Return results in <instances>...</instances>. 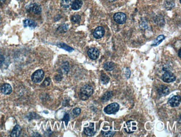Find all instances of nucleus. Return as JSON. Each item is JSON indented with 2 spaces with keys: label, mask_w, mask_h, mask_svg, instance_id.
I'll list each match as a JSON object with an SVG mask.
<instances>
[{
  "label": "nucleus",
  "mask_w": 181,
  "mask_h": 137,
  "mask_svg": "<svg viewBox=\"0 0 181 137\" xmlns=\"http://www.w3.org/2000/svg\"><path fill=\"white\" fill-rule=\"evenodd\" d=\"M93 93V89L92 87L86 84L80 90V98L83 101L87 100Z\"/></svg>",
  "instance_id": "f257e3e1"
},
{
  "label": "nucleus",
  "mask_w": 181,
  "mask_h": 137,
  "mask_svg": "<svg viewBox=\"0 0 181 137\" xmlns=\"http://www.w3.org/2000/svg\"><path fill=\"white\" fill-rule=\"evenodd\" d=\"M120 106L117 103H113L108 105L104 109L105 113L108 114H115L119 109Z\"/></svg>",
  "instance_id": "f03ea898"
},
{
  "label": "nucleus",
  "mask_w": 181,
  "mask_h": 137,
  "mask_svg": "<svg viewBox=\"0 0 181 137\" xmlns=\"http://www.w3.org/2000/svg\"><path fill=\"white\" fill-rule=\"evenodd\" d=\"M44 77V72L41 69L35 71L31 76V79L34 83H39L43 80Z\"/></svg>",
  "instance_id": "7ed1b4c3"
},
{
  "label": "nucleus",
  "mask_w": 181,
  "mask_h": 137,
  "mask_svg": "<svg viewBox=\"0 0 181 137\" xmlns=\"http://www.w3.org/2000/svg\"><path fill=\"white\" fill-rule=\"evenodd\" d=\"M113 18L114 20L116 23L122 24L125 22L126 20V16L123 12H118L114 14Z\"/></svg>",
  "instance_id": "20e7f679"
},
{
  "label": "nucleus",
  "mask_w": 181,
  "mask_h": 137,
  "mask_svg": "<svg viewBox=\"0 0 181 137\" xmlns=\"http://www.w3.org/2000/svg\"><path fill=\"white\" fill-rule=\"evenodd\" d=\"M162 79L163 80V82L166 83H171L176 80V77L171 72H166L163 74L162 77Z\"/></svg>",
  "instance_id": "39448f33"
},
{
  "label": "nucleus",
  "mask_w": 181,
  "mask_h": 137,
  "mask_svg": "<svg viewBox=\"0 0 181 137\" xmlns=\"http://www.w3.org/2000/svg\"><path fill=\"white\" fill-rule=\"evenodd\" d=\"M136 122H134L133 121H128L126 123V128H125V130L129 134L132 133L136 130L137 128L136 126Z\"/></svg>",
  "instance_id": "423d86ee"
},
{
  "label": "nucleus",
  "mask_w": 181,
  "mask_h": 137,
  "mask_svg": "<svg viewBox=\"0 0 181 137\" xmlns=\"http://www.w3.org/2000/svg\"><path fill=\"white\" fill-rule=\"evenodd\" d=\"M104 34H105V30L101 26H99L96 28L93 32V36L94 38H95L96 39L101 38L103 37Z\"/></svg>",
  "instance_id": "0eeeda50"
},
{
  "label": "nucleus",
  "mask_w": 181,
  "mask_h": 137,
  "mask_svg": "<svg viewBox=\"0 0 181 137\" xmlns=\"http://www.w3.org/2000/svg\"><path fill=\"white\" fill-rule=\"evenodd\" d=\"M88 55L91 59H96L99 56V51L96 48H91L88 51Z\"/></svg>",
  "instance_id": "6e6552de"
},
{
  "label": "nucleus",
  "mask_w": 181,
  "mask_h": 137,
  "mask_svg": "<svg viewBox=\"0 0 181 137\" xmlns=\"http://www.w3.org/2000/svg\"><path fill=\"white\" fill-rule=\"evenodd\" d=\"M181 102V98L178 96H173L168 101V104L172 107H178Z\"/></svg>",
  "instance_id": "1a4fd4ad"
},
{
  "label": "nucleus",
  "mask_w": 181,
  "mask_h": 137,
  "mask_svg": "<svg viewBox=\"0 0 181 137\" xmlns=\"http://www.w3.org/2000/svg\"><path fill=\"white\" fill-rule=\"evenodd\" d=\"M27 10L29 12H31L34 13V14H40L41 12V7L40 5L36 3H34V4H31V5L29 6Z\"/></svg>",
  "instance_id": "9d476101"
},
{
  "label": "nucleus",
  "mask_w": 181,
  "mask_h": 137,
  "mask_svg": "<svg viewBox=\"0 0 181 137\" xmlns=\"http://www.w3.org/2000/svg\"><path fill=\"white\" fill-rule=\"evenodd\" d=\"M157 92L160 96H166L170 93L169 88L163 85H162L159 87Z\"/></svg>",
  "instance_id": "9b49d317"
},
{
  "label": "nucleus",
  "mask_w": 181,
  "mask_h": 137,
  "mask_svg": "<svg viewBox=\"0 0 181 137\" xmlns=\"http://www.w3.org/2000/svg\"><path fill=\"white\" fill-rule=\"evenodd\" d=\"M11 86L7 83L3 84L1 87V91L4 94H10L12 92Z\"/></svg>",
  "instance_id": "f8f14e48"
},
{
  "label": "nucleus",
  "mask_w": 181,
  "mask_h": 137,
  "mask_svg": "<svg viewBox=\"0 0 181 137\" xmlns=\"http://www.w3.org/2000/svg\"><path fill=\"white\" fill-rule=\"evenodd\" d=\"M84 133L88 136H92L94 134V123H90L89 127L84 128Z\"/></svg>",
  "instance_id": "ddd939ff"
},
{
  "label": "nucleus",
  "mask_w": 181,
  "mask_h": 137,
  "mask_svg": "<svg viewBox=\"0 0 181 137\" xmlns=\"http://www.w3.org/2000/svg\"><path fill=\"white\" fill-rule=\"evenodd\" d=\"M83 6V1L81 0H75L73 2L71 8L74 10H78Z\"/></svg>",
  "instance_id": "4468645a"
},
{
  "label": "nucleus",
  "mask_w": 181,
  "mask_h": 137,
  "mask_svg": "<svg viewBox=\"0 0 181 137\" xmlns=\"http://www.w3.org/2000/svg\"><path fill=\"white\" fill-rule=\"evenodd\" d=\"M21 132V128L19 125H16L14 127L12 131L11 136L12 137H19Z\"/></svg>",
  "instance_id": "2eb2a0df"
},
{
  "label": "nucleus",
  "mask_w": 181,
  "mask_h": 137,
  "mask_svg": "<svg viewBox=\"0 0 181 137\" xmlns=\"http://www.w3.org/2000/svg\"><path fill=\"white\" fill-rule=\"evenodd\" d=\"M23 25H24L25 27H30L32 28H34L36 27L37 24L32 20L27 19L23 21Z\"/></svg>",
  "instance_id": "dca6fc26"
},
{
  "label": "nucleus",
  "mask_w": 181,
  "mask_h": 137,
  "mask_svg": "<svg viewBox=\"0 0 181 137\" xmlns=\"http://www.w3.org/2000/svg\"><path fill=\"white\" fill-rule=\"evenodd\" d=\"M115 68V64L112 62H108L104 63V68L107 71H112Z\"/></svg>",
  "instance_id": "f3484780"
},
{
  "label": "nucleus",
  "mask_w": 181,
  "mask_h": 137,
  "mask_svg": "<svg viewBox=\"0 0 181 137\" xmlns=\"http://www.w3.org/2000/svg\"><path fill=\"white\" fill-rule=\"evenodd\" d=\"M113 97V92L111 91L106 92L102 97V100L103 102L108 101Z\"/></svg>",
  "instance_id": "a211bd4d"
},
{
  "label": "nucleus",
  "mask_w": 181,
  "mask_h": 137,
  "mask_svg": "<svg viewBox=\"0 0 181 137\" xmlns=\"http://www.w3.org/2000/svg\"><path fill=\"white\" fill-rule=\"evenodd\" d=\"M73 2V0H62L61 2V6L63 8L67 9L71 6Z\"/></svg>",
  "instance_id": "6ab92c4d"
},
{
  "label": "nucleus",
  "mask_w": 181,
  "mask_h": 137,
  "mask_svg": "<svg viewBox=\"0 0 181 137\" xmlns=\"http://www.w3.org/2000/svg\"><path fill=\"white\" fill-rule=\"evenodd\" d=\"M165 38V37L164 35H159L158 37L157 38V39L155 40L154 43L152 45L153 46H157L159 45L162 41Z\"/></svg>",
  "instance_id": "aec40b11"
},
{
  "label": "nucleus",
  "mask_w": 181,
  "mask_h": 137,
  "mask_svg": "<svg viewBox=\"0 0 181 137\" xmlns=\"http://www.w3.org/2000/svg\"><path fill=\"white\" fill-rule=\"evenodd\" d=\"M100 80L104 84H106L109 83L110 80V78L105 74H102L100 77Z\"/></svg>",
  "instance_id": "412c9836"
},
{
  "label": "nucleus",
  "mask_w": 181,
  "mask_h": 137,
  "mask_svg": "<svg viewBox=\"0 0 181 137\" xmlns=\"http://www.w3.org/2000/svg\"><path fill=\"white\" fill-rule=\"evenodd\" d=\"M57 46L59 47L60 48L64 49L66 51H68L69 52H71V51H74L73 48H72L70 46H68V45H65L64 43H59V44L57 45Z\"/></svg>",
  "instance_id": "4be33fe9"
},
{
  "label": "nucleus",
  "mask_w": 181,
  "mask_h": 137,
  "mask_svg": "<svg viewBox=\"0 0 181 137\" xmlns=\"http://www.w3.org/2000/svg\"><path fill=\"white\" fill-rule=\"evenodd\" d=\"M62 69L64 70L65 73H68L69 70V65L68 62H66L64 63L62 65Z\"/></svg>",
  "instance_id": "5701e85b"
},
{
  "label": "nucleus",
  "mask_w": 181,
  "mask_h": 137,
  "mask_svg": "<svg viewBox=\"0 0 181 137\" xmlns=\"http://www.w3.org/2000/svg\"><path fill=\"white\" fill-rule=\"evenodd\" d=\"M80 19H81V17L79 15H74L71 17V21L74 23H77L79 22Z\"/></svg>",
  "instance_id": "b1692460"
},
{
  "label": "nucleus",
  "mask_w": 181,
  "mask_h": 137,
  "mask_svg": "<svg viewBox=\"0 0 181 137\" xmlns=\"http://www.w3.org/2000/svg\"><path fill=\"white\" fill-rule=\"evenodd\" d=\"M102 135L104 137H113L114 134V132L112 131H108L106 132H102Z\"/></svg>",
  "instance_id": "393cba45"
},
{
  "label": "nucleus",
  "mask_w": 181,
  "mask_h": 137,
  "mask_svg": "<svg viewBox=\"0 0 181 137\" xmlns=\"http://www.w3.org/2000/svg\"><path fill=\"white\" fill-rule=\"evenodd\" d=\"M51 83V80L50 78H46L45 80H44V81L43 82L41 86L42 87H47L48 86H49V84H50Z\"/></svg>",
  "instance_id": "a878e982"
},
{
  "label": "nucleus",
  "mask_w": 181,
  "mask_h": 137,
  "mask_svg": "<svg viewBox=\"0 0 181 137\" xmlns=\"http://www.w3.org/2000/svg\"><path fill=\"white\" fill-rule=\"evenodd\" d=\"M68 30V26L67 24H64L61 26H60L59 28V30L61 32H66Z\"/></svg>",
  "instance_id": "bb28decb"
},
{
  "label": "nucleus",
  "mask_w": 181,
  "mask_h": 137,
  "mask_svg": "<svg viewBox=\"0 0 181 137\" xmlns=\"http://www.w3.org/2000/svg\"><path fill=\"white\" fill-rule=\"evenodd\" d=\"M69 119H70L69 115L68 113H66V114H65V115H64V118H63V120L65 122L66 126L68 125V122H69Z\"/></svg>",
  "instance_id": "cd10ccee"
},
{
  "label": "nucleus",
  "mask_w": 181,
  "mask_h": 137,
  "mask_svg": "<svg viewBox=\"0 0 181 137\" xmlns=\"http://www.w3.org/2000/svg\"><path fill=\"white\" fill-rule=\"evenodd\" d=\"M81 109L79 108H75L73 110V113L75 115H78L81 113Z\"/></svg>",
  "instance_id": "c85d7f7f"
},
{
  "label": "nucleus",
  "mask_w": 181,
  "mask_h": 137,
  "mask_svg": "<svg viewBox=\"0 0 181 137\" xmlns=\"http://www.w3.org/2000/svg\"><path fill=\"white\" fill-rule=\"evenodd\" d=\"M125 75L127 78H129L130 77V70L128 68H126V70L125 71Z\"/></svg>",
  "instance_id": "c756f323"
},
{
  "label": "nucleus",
  "mask_w": 181,
  "mask_h": 137,
  "mask_svg": "<svg viewBox=\"0 0 181 137\" xmlns=\"http://www.w3.org/2000/svg\"><path fill=\"white\" fill-rule=\"evenodd\" d=\"M5 61V58L2 55H0V65H2Z\"/></svg>",
  "instance_id": "7c9ffc66"
},
{
  "label": "nucleus",
  "mask_w": 181,
  "mask_h": 137,
  "mask_svg": "<svg viewBox=\"0 0 181 137\" xmlns=\"http://www.w3.org/2000/svg\"><path fill=\"white\" fill-rule=\"evenodd\" d=\"M181 49H179V51H178V56H179L180 58H181Z\"/></svg>",
  "instance_id": "2f4dec72"
},
{
  "label": "nucleus",
  "mask_w": 181,
  "mask_h": 137,
  "mask_svg": "<svg viewBox=\"0 0 181 137\" xmlns=\"http://www.w3.org/2000/svg\"><path fill=\"white\" fill-rule=\"evenodd\" d=\"M5 1H6V0H0V2L2 3H4Z\"/></svg>",
  "instance_id": "473e14b6"
},
{
  "label": "nucleus",
  "mask_w": 181,
  "mask_h": 137,
  "mask_svg": "<svg viewBox=\"0 0 181 137\" xmlns=\"http://www.w3.org/2000/svg\"><path fill=\"white\" fill-rule=\"evenodd\" d=\"M109 2H114V1H116V0H108Z\"/></svg>",
  "instance_id": "72a5a7b5"
}]
</instances>
